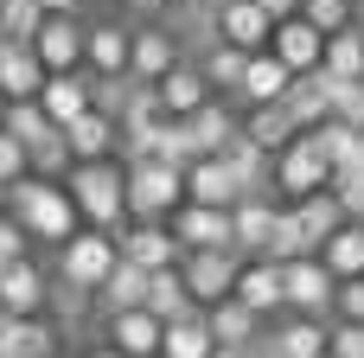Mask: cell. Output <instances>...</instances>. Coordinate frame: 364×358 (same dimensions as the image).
<instances>
[{
    "instance_id": "6da1fadb",
    "label": "cell",
    "mask_w": 364,
    "mask_h": 358,
    "mask_svg": "<svg viewBox=\"0 0 364 358\" xmlns=\"http://www.w3.org/2000/svg\"><path fill=\"white\" fill-rule=\"evenodd\" d=\"M70 199H77V211L96 224V231H115V218L128 211V167H115L109 154L102 160H70Z\"/></svg>"
},
{
    "instance_id": "7a4b0ae2",
    "label": "cell",
    "mask_w": 364,
    "mask_h": 358,
    "mask_svg": "<svg viewBox=\"0 0 364 358\" xmlns=\"http://www.w3.org/2000/svg\"><path fill=\"white\" fill-rule=\"evenodd\" d=\"M13 218L32 231V237H51V243H64V237H77L70 224H77V199H70V186H51V179H19L13 192Z\"/></svg>"
},
{
    "instance_id": "3957f363",
    "label": "cell",
    "mask_w": 364,
    "mask_h": 358,
    "mask_svg": "<svg viewBox=\"0 0 364 358\" xmlns=\"http://www.w3.org/2000/svg\"><path fill=\"white\" fill-rule=\"evenodd\" d=\"M179 205H186V167H173L160 154L128 160V211L134 218H166Z\"/></svg>"
},
{
    "instance_id": "277c9868",
    "label": "cell",
    "mask_w": 364,
    "mask_h": 358,
    "mask_svg": "<svg viewBox=\"0 0 364 358\" xmlns=\"http://www.w3.org/2000/svg\"><path fill=\"white\" fill-rule=\"evenodd\" d=\"M115 263H122V243H115L109 231H96V224H90V231H77V237H64V256H58L64 282H70V288H90V295L109 282V269H115Z\"/></svg>"
},
{
    "instance_id": "5b68a950",
    "label": "cell",
    "mask_w": 364,
    "mask_h": 358,
    "mask_svg": "<svg viewBox=\"0 0 364 358\" xmlns=\"http://www.w3.org/2000/svg\"><path fill=\"white\" fill-rule=\"evenodd\" d=\"M320 186H333V160L320 154V141H314V135H294V141L275 154V192L307 199V192H320Z\"/></svg>"
},
{
    "instance_id": "8992f818",
    "label": "cell",
    "mask_w": 364,
    "mask_h": 358,
    "mask_svg": "<svg viewBox=\"0 0 364 358\" xmlns=\"http://www.w3.org/2000/svg\"><path fill=\"white\" fill-rule=\"evenodd\" d=\"M282 275H288V307H294V314H333V301H339V275H333V263H326L320 250L282 263Z\"/></svg>"
},
{
    "instance_id": "52a82bcc",
    "label": "cell",
    "mask_w": 364,
    "mask_h": 358,
    "mask_svg": "<svg viewBox=\"0 0 364 358\" xmlns=\"http://www.w3.org/2000/svg\"><path fill=\"white\" fill-rule=\"evenodd\" d=\"M173 231H179L186 250H237V218H230V205H198V199H186V205L173 211Z\"/></svg>"
},
{
    "instance_id": "ba28073f",
    "label": "cell",
    "mask_w": 364,
    "mask_h": 358,
    "mask_svg": "<svg viewBox=\"0 0 364 358\" xmlns=\"http://www.w3.org/2000/svg\"><path fill=\"white\" fill-rule=\"evenodd\" d=\"M186 288H192V301L198 307H211V301H224V295H237V275H243V263H237V250H186Z\"/></svg>"
},
{
    "instance_id": "9c48e42d",
    "label": "cell",
    "mask_w": 364,
    "mask_h": 358,
    "mask_svg": "<svg viewBox=\"0 0 364 358\" xmlns=\"http://www.w3.org/2000/svg\"><path fill=\"white\" fill-rule=\"evenodd\" d=\"M32 45H38L45 70H77L83 51H90V26H77V13H45V26H38Z\"/></svg>"
},
{
    "instance_id": "30bf717a",
    "label": "cell",
    "mask_w": 364,
    "mask_h": 358,
    "mask_svg": "<svg viewBox=\"0 0 364 358\" xmlns=\"http://www.w3.org/2000/svg\"><path fill=\"white\" fill-rule=\"evenodd\" d=\"M109 339H115V352H128V358H160L166 320L154 307H115L109 314Z\"/></svg>"
},
{
    "instance_id": "8fae6325",
    "label": "cell",
    "mask_w": 364,
    "mask_h": 358,
    "mask_svg": "<svg viewBox=\"0 0 364 358\" xmlns=\"http://www.w3.org/2000/svg\"><path fill=\"white\" fill-rule=\"evenodd\" d=\"M186 199H198V205H237L243 199V179H237V167L224 154H198L186 167Z\"/></svg>"
},
{
    "instance_id": "7c38bea8",
    "label": "cell",
    "mask_w": 364,
    "mask_h": 358,
    "mask_svg": "<svg viewBox=\"0 0 364 358\" xmlns=\"http://www.w3.org/2000/svg\"><path fill=\"white\" fill-rule=\"evenodd\" d=\"M288 83H294V64L275 51V45H262V51H250V70H243V102L256 109V102H282L288 96Z\"/></svg>"
},
{
    "instance_id": "4fadbf2b",
    "label": "cell",
    "mask_w": 364,
    "mask_h": 358,
    "mask_svg": "<svg viewBox=\"0 0 364 358\" xmlns=\"http://www.w3.org/2000/svg\"><path fill=\"white\" fill-rule=\"evenodd\" d=\"M294 70H314V64H326V32L307 19V13H288V19H275V38H269Z\"/></svg>"
},
{
    "instance_id": "5bb4252c",
    "label": "cell",
    "mask_w": 364,
    "mask_h": 358,
    "mask_svg": "<svg viewBox=\"0 0 364 358\" xmlns=\"http://www.w3.org/2000/svg\"><path fill=\"white\" fill-rule=\"evenodd\" d=\"M38 102H45V115H51L58 128H70L83 109H96V83H83L77 70H51L45 90H38Z\"/></svg>"
},
{
    "instance_id": "9a60e30c",
    "label": "cell",
    "mask_w": 364,
    "mask_h": 358,
    "mask_svg": "<svg viewBox=\"0 0 364 358\" xmlns=\"http://www.w3.org/2000/svg\"><path fill=\"white\" fill-rule=\"evenodd\" d=\"M45 58H38V45H26V38H6V51H0V90H6V102L13 96H38L45 90Z\"/></svg>"
},
{
    "instance_id": "2e32d148",
    "label": "cell",
    "mask_w": 364,
    "mask_h": 358,
    "mask_svg": "<svg viewBox=\"0 0 364 358\" xmlns=\"http://www.w3.org/2000/svg\"><path fill=\"white\" fill-rule=\"evenodd\" d=\"M230 218H237V250L262 256V250H269V237H275L282 205H275L269 192H250V199H237V205H230Z\"/></svg>"
},
{
    "instance_id": "e0dca14e",
    "label": "cell",
    "mask_w": 364,
    "mask_h": 358,
    "mask_svg": "<svg viewBox=\"0 0 364 358\" xmlns=\"http://www.w3.org/2000/svg\"><path fill=\"white\" fill-rule=\"evenodd\" d=\"M179 231H166L160 218H141L134 231H122V256H134V263H147V269H166V263H179Z\"/></svg>"
},
{
    "instance_id": "ac0fdd59",
    "label": "cell",
    "mask_w": 364,
    "mask_h": 358,
    "mask_svg": "<svg viewBox=\"0 0 364 358\" xmlns=\"http://www.w3.org/2000/svg\"><path fill=\"white\" fill-rule=\"evenodd\" d=\"M237 295H243L256 314H275V307H288V275H282V263H275V256H256V263H243V275H237Z\"/></svg>"
},
{
    "instance_id": "d6986e66",
    "label": "cell",
    "mask_w": 364,
    "mask_h": 358,
    "mask_svg": "<svg viewBox=\"0 0 364 358\" xmlns=\"http://www.w3.org/2000/svg\"><path fill=\"white\" fill-rule=\"evenodd\" d=\"M154 90H160L166 115H192V109H205V102H211V77H205V64H173Z\"/></svg>"
},
{
    "instance_id": "ffe728a7",
    "label": "cell",
    "mask_w": 364,
    "mask_h": 358,
    "mask_svg": "<svg viewBox=\"0 0 364 358\" xmlns=\"http://www.w3.org/2000/svg\"><path fill=\"white\" fill-rule=\"evenodd\" d=\"M0 307H6V314H38V307H45V275H38V263H26V256L0 263Z\"/></svg>"
},
{
    "instance_id": "44dd1931",
    "label": "cell",
    "mask_w": 364,
    "mask_h": 358,
    "mask_svg": "<svg viewBox=\"0 0 364 358\" xmlns=\"http://www.w3.org/2000/svg\"><path fill=\"white\" fill-rule=\"evenodd\" d=\"M224 38L243 45V51H262L275 38V13L262 0H224Z\"/></svg>"
},
{
    "instance_id": "7402d4cb",
    "label": "cell",
    "mask_w": 364,
    "mask_h": 358,
    "mask_svg": "<svg viewBox=\"0 0 364 358\" xmlns=\"http://www.w3.org/2000/svg\"><path fill=\"white\" fill-rule=\"evenodd\" d=\"M0 352L6 358H51L58 352V333L38 314H6L0 320Z\"/></svg>"
},
{
    "instance_id": "603a6c76",
    "label": "cell",
    "mask_w": 364,
    "mask_h": 358,
    "mask_svg": "<svg viewBox=\"0 0 364 358\" xmlns=\"http://www.w3.org/2000/svg\"><path fill=\"white\" fill-rule=\"evenodd\" d=\"M115 135H122V122H115L109 109H83V115L64 128V141H70V160H102V154L115 147Z\"/></svg>"
},
{
    "instance_id": "cb8c5ba5",
    "label": "cell",
    "mask_w": 364,
    "mask_h": 358,
    "mask_svg": "<svg viewBox=\"0 0 364 358\" xmlns=\"http://www.w3.org/2000/svg\"><path fill=\"white\" fill-rule=\"evenodd\" d=\"M205 320H211L218 346H250V339L262 333V314H256L243 295H224V301H211V307H205Z\"/></svg>"
},
{
    "instance_id": "d4e9b609",
    "label": "cell",
    "mask_w": 364,
    "mask_h": 358,
    "mask_svg": "<svg viewBox=\"0 0 364 358\" xmlns=\"http://www.w3.org/2000/svg\"><path fill=\"white\" fill-rule=\"evenodd\" d=\"M128 58H134V32H122V26H90V51H83L90 77H122Z\"/></svg>"
},
{
    "instance_id": "484cf974",
    "label": "cell",
    "mask_w": 364,
    "mask_h": 358,
    "mask_svg": "<svg viewBox=\"0 0 364 358\" xmlns=\"http://www.w3.org/2000/svg\"><path fill=\"white\" fill-rule=\"evenodd\" d=\"M173 64H179V45H173V32H160V26L134 32V58H128V70H134L141 83H160Z\"/></svg>"
},
{
    "instance_id": "4316f807",
    "label": "cell",
    "mask_w": 364,
    "mask_h": 358,
    "mask_svg": "<svg viewBox=\"0 0 364 358\" xmlns=\"http://www.w3.org/2000/svg\"><path fill=\"white\" fill-rule=\"evenodd\" d=\"M294 211H301V231H307V243H314V250H326V237L346 224V205H339V192H333V186H320V192L294 199Z\"/></svg>"
},
{
    "instance_id": "83f0119b",
    "label": "cell",
    "mask_w": 364,
    "mask_h": 358,
    "mask_svg": "<svg viewBox=\"0 0 364 358\" xmlns=\"http://www.w3.org/2000/svg\"><path fill=\"white\" fill-rule=\"evenodd\" d=\"M147 282H154V269H147V263H134V256H122L96 295H102V307H109V314H115V307H147Z\"/></svg>"
},
{
    "instance_id": "f1b7e54d",
    "label": "cell",
    "mask_w": 364,
    "mask_h": 358,
    "mask_svg": "<svg viewBox=\"0 0 364 358\" xmlns=\"http://www.w3.org/2000/svg\"><path fill=\"white\" fill-rule=\"evenodd\" d=\"M147 307H154L160 320H186V314H198V301H192V288H186V269H179V263L154 269V282H147Z\"/></svg>"
},
{
    "instance_id": "f546056e",
    "label": "cell",
    "mask_w": 364,
    "mask_h": 358,
    "mask_svg": "<svg viewBox=\"0 0 364 358\" xmlns=\"http://www.w3.org/2000/svg\"><path fill=\"white\" fill-rule=\"evenodd\" d=\"M275 339H282V352H288V358H326V352H333V327H326V314H294L288 327H275Z\"/></svg>"
},
{
    "instance_id": "4dcf8cb0",
    "label": "cell",
    "mask_w": 364,
    "mask_h": 358,
    "mask_svg": "<svg viewBox=\"0 0 364 358\" xmlns=\"http://www.w3.org/2000/svg\"><path fill=\"white\" fill-rule=\"evenodd\" d=\"M243 135L256 141V147H269V154H282L294 135H301V122L288 115V102H256L250 109V122H243Z\"/></svg>"
},
{
    "instance_id": "1f68e13d",
    "label": "cell",
    "mask_w": 364,
    "mask_h": 358,
    "mask_svg": "<svg viewBox=\"0 0 364 358\" xmlns=\"http://www.w3.org/2000/svg\"><path fill=\"white\" fill-rule=\"evenodd\" d=\"M211 352H218V333H211L205 314L166 320V346H160V358H211Z\"/></svg>"
},
{
    "instance_id": "d6a6232c",
    "label": "cell",
    "mask_w": 364,
    "mask_h": 358,
    "mask_svg": "<svg viewBox=\"0 0 364 358\" xmlns=\"http://www.w3.org/2000/svg\"><path fill=\"white\" fill-rule=\"evenodd\" d=\"M0 122H6V128H13V135H19V141H26V154H32V147H38V141H45V135H58V122H51V115H45V102H38V96H13V102H6V115H0Z\"/></svg>"
},
{
    "instance_id": "836d02e7",
    "label": "cell",
    "mask_w": 364,
    "mask_h": 358,
    "mask_svg": "<svg viewBox=\"0 0 364 358\" xmlns=\"http://www.w3.org/2000/svg\"><path fill=\"white\" fill-rule=\"evenodd\" d=\"M186 128H192L198 154H224V147H230V135H237V122H230V109H224V102L192 109V115H186Z\"/></svg>"
},
{
    "instance_id": "e575fe53",
    "label": "cell",
    "mask_w": 364,
    "mask_h": 358,
    "mask_svg": "<svg viewBox=\"0 0 364 358\" xmlns=\"http://www.w3.org/2000/svg\"><path fill=\"white\" fill-rule=\"evenodd\" d=\"M320 256L333 263V275H364V218H346V224L326 237Z\"/></svg>"
},
{
    "instance_id": "d590c367",
    "label": "cell",
    "mask_w": 364,
    "mask_h": 358,
    "mask_svg": "<svg viewBox=\"0 0 364 358\" xmlns=\"http://www.w3.org/2000/svg\"><path fill=\"white\" fill-rule=\"evenodd\" d=\"M205 77L211 83H224V90H243V70H250V51L243 45H230V38H218V45H205Z\"/></svg>"
},
{
    "instance_id": "8d00e7d4",
    "label": "cell",
    "mask_w": 364,
    "mask_h": 358,
    "mask_svg": "<svg viewBox=\"0 0 364 358\" xmlns=\"http://www.w3.org/2000/svg\"><path fill=\"white\" fill-rule=\"evenodd\" d=\"M326 70L333 77H364V26L326 32Z\"/></svg>"
},
{
    "instance_id": "74e56055",
    "label": "cell",
    "mask_w": 364,
    "mask_h": 358,
    "mask_svg": "<svg viewBox=\"0 0 364 358\" xmlns=\"http://www.w3.org/2000/svg\"><path fill=\"white\" fill-rule=\"evenodd\" d=\"M314 243H307V231H301V211L294 205H282V218H275V237H269V250L262 256H275V263H294V256H307Z\"/></svg>"
},
{
    "instance_id": "f35d334b",
    "label": "cell",
    "mask_w": 364,
    "mask_h": 358,
    "mask_svg": "<svg viewBox=\"0 0 364 358\" xmlns=\"http://www.w3.org/2000/svg\"><path fill=\"white\" fill-rule=\"evenodd\" d=\"M45 13H51L45 0H0V32L32 45V38H38V26H45Z\"/></svg>"
},
{
    "instance_id": "ab89813d",
    "label": "cell",
    "mask_w": 364,
    "mask_h": 358,
    "mask_svg": "<svg viewBox=\"0 0 364 358\" xmlns=\"http://www.w3.org/2000/svg\"><path fill=\"white\" fill-rule=\"evenodd\" d=\"M26 167H32V154H26V141L0 122V192H13L19 179H26Z\"/></svg>"
},
{
    "instance_id": "60d3db41",
    "label": "cell",
    "mask_w": 364,
    "mask_h": 358,
    "mask_svg": "<svg viewBox=\"0 0 364 358\" xmlns=\"http://www.w3.org/2000/svg\"><path fill=\"white\" fill-rule=\"evenodd\" d=\"M301 13H307L320 32H346V26H358V6H352V0H301Z\"/></svg>"
},
{
    "instance_id": "b9f144b4",
    "label": "cell",
    "mask_w": 364,
    "mask_h": 358,
    "mask_svg": "<svg viewBox=\"0 0 364 358\" xmlns=\"http://www.w3.org/2000/svg\"><path fill=\"white\" fill-rule=\"evenodd\" d=\"M339 320H364V275H339V301H333Z\"/></svg>"
},
{
    "instance_id": "7bdbcfd3",
    "label": "cell",
    "mask_w": 364,
    "mask_h": 358,
    "mask_svg": "<svg viewBox=\"0 0 364 358\" xmlns=\"http://www.w3.org/2000/svg\"><path fill=\"white\" fill-rule=\"evenodd\" d=\"M333 358H364V320H333Z\"/></svg>"
},
{
    "instance_id": "ee69618b",
    "label": "cell",
    "mask_w": 364,
    "mask_h": 358,
    "mask_svg": "<svg viewBox=\"0 0 364 358\" xmlns=\"http://www.w3.org/2000/svg\"><path fill=\"white\" fill-rule=\"evenodd\" d=\"M26 237H32V231H26L19 218H0V263H13V256H26Z\"/></svg>"
},
{
    "instance_id": "f6af8a7d",
    "label": "cell",
    "mask_w": 364,
    "mask_h": 358,
    "mask_svg": "<svg viewBox=\"0 0 364 358\" xmlns=\"http://www.w3.org/2000/svg\"><path fill=\"white\" fill-rule=\"evenodd\" d=\"M250 358H288V352H282L275 333H256V339H250Z\"/></svg>"
},
{
    "instance_id": "bcb514c9",
    "label": "cell",
    "mask_w": 364,
    "mask_h": 358,
    "mask_svg": "<svg viewBox=\"0 0 364 358\" xmlns=\"http://www.w3.org/2000/svg\"><path fill=\"white\" fill-rule=\"evenodd\" d=\"M262 6H269L275 19H288V13H301V0H262Z\"/></svg>"
},
{
    "instance_id": "7dc6e473",
    "label": "cell",
    "mask_w": 364,
    "mask_h": 358,
    "mask_svg": "<svg viewBox=\"0 0 364 358\" xmlns=\"http://www.w3.org/2000/svg\"><path fill=\"white\" fill-rule=\"evenodd\" d=\"M122 6H134V13H160V6H173V0H122Z\"/></svg>"
},
{
    "instance_id": "c3c4849f",
    "label": "cell",
    "mask_w": 364,
    "mask_h": 358,
    "mask_svg": "<svg viewBox=\"0 0 364 358\" xmlns=\"http://www.w3.org/2000/svg\"><path fill=\"white\" fill-rule=\"evenodd\" d=\"M45 6H51V13H77L83 0H45Z\"/></svg>"
},
{
    "instance_id": "681fc988",
    "label": "cell",
    "mask_w": 364,
    "mask_h": 358,
    "mask_svg": "<svg viewBox=\"0 0 364 358\" xmlns=\"http://www.w3.org/2000/svg\"><path fill=\"white\" fill-rule=\"evenodd\" d=\"M96 358H128V352H115V346H109V352H96Z\"/></svg>"
},
{
    "instance_id": "f907efd6",
    "label": "cell",
    "mask_w": 364,
    "mask_h": 358,
    "mask_svg": "<svg viewBox=\"0 0 364 358\" xmlns=\"http://www.w3.org/2000/svg\"><path fill=\"white\" fill-rule=\"evenodd\" d=\"M0 115H6V90H0Z\"/></svg>"
},
{
    "instance_id": "816d5d0a",
    "label": "cell",
    "mask_w": 364,
    "mask_h": 358,
    "mask_svg": "<svg viewBox=\"0 0 364 358\" xmlns=\"http://www.w3.org/2000/svg\"><path fill=\"white\" fill-rule=\"evenodd\" d=\"M0 51H6V32H0Z\"/></svg>"
},
{
    "instance_id": "f5cc1de1",
    "label": "cell",
    "mask_w": 364,
    "mask_h": 358,
    "mask_svg": "<svg viewBox=\"0 0 364 358\" xmlns=\"http://www.w3.org/2000/svg\"><path fill=\"white\" fill-rule=\"evenodd\" d=\"M352 6H358V13H364V0H352Z\"/></svg>"
},
{
    "instance_id": "db71d44e",
    "label": "cell",
    "mask_w": 364,
    "mask_h": 358,
    "mask_svg": "<svg viewBox=\"0 0 364 358\" xmlns=\"http://www.w3.org/2000/svg\"><path fill=\"white\" fill-rule=\"evenodd\" d=\"M0 320H6V307H0Z\"/></svg>"
},
{
    "instance_id": "11a10c76",
    "label": "cell",
    "mask_w": 364,
    "mask_h": 358,
    "mask_svg": "<svg viewBox=\"0 0 364 358\" xmlns=\"http://www.w3.org/2000/svg\"><path fill=\"white\" fill-rule=\"evenodd\" d=\"M326 358H333V352H326Z\"/></svg>"
}]
</instances>
